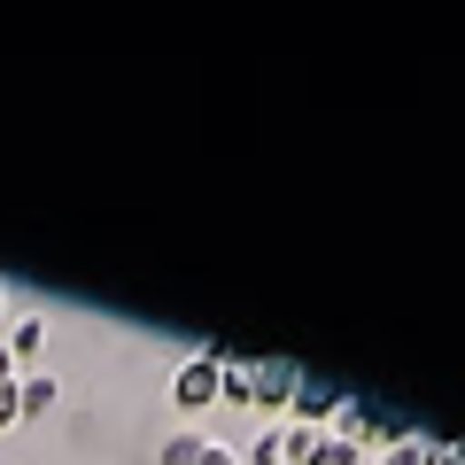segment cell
Returning a JSON list of instances; mask_svg holds the SVG:
<instances>
[{"mask_svg": "<svg viewBox=\"0 0 465 465\" xmlns=\"http://www.w3.org/2000/svg\"><path fill=\"white\" fill-rule=\"evenodd\" d=\"M171 411H179V419L217 411V357H210V349H194V357L171 365Z\"/></svg>", "mask_w": 465, "mask_h": 465, "instance_id": "cell-1", "label": "cell"}, {"mask_svg": "<svg viewBox=\"0 0 465 465\" xmlns=\"http://www.w3.org/2000/svg\"><path fill=\"white\" fill-rule=\"evenodd\" d=\"M333 434H341V442H357V450H396V442H403V427H396V419H388L381 403H357V396L341 403Z\"/></svg>", "mask_w": 465, "mask_h": 465, "instance_id": "cell-2", "label": "cell"}, {"mask_svg": "<svg viewBox=\"0 0 465 465\" xmlns=\"http://www.w3.org/2000/svg\"><path fill=\"white\" fill-rule=\"evenodd\" d=\"M341 403H349V388H333L326 372H302L287 419H295V427H333V419H341Z\"/></svg>", "mask_w": 465, "mask_h": 465, "instance_id": "cell-3", "label": "cell"}, {"mask_svg": "<svg viewBox=\"0 0 465 465\" xmlns=\"http://www.w3.org/2000/svg\"><path fill=\"white\" fill-rule=\"evenodd\" d=\"M0 341H8V365H16V381H24V372H39V357H47V318H39V311L16 318Z\"/></svg>", "mask_w": 465, "mask_h": 465, "instance_id": "cell-4", "label": "cell"}, {"mask_svg": "<svg viewBox=\"0 0 465 465\" xmlns=\"http://www.w3.org/2000/svg\"><path fill=\"white\" fill-rule=\"evenodd\" d=\"M295 381H302L295 365H256V396H249V411H287V403H295Z\"/></svg>", "mask_w": 465, "mask_h": 465, "instance_id": "cell-5", "label": "cell"}, {"mask_svg": "<svg viewBox=\"0 0 465 465\" xmlns=\"http://www.w3.org/2000/svg\"><path fill=\"white\" fill-rule=\"evenodd\" d=\"M54 396H63V381H54V372H24V381H16L24 419H47V411H54Z\"/></svg>", "mask_w": 465, "mask_h": 465, "instance_id": "cell-6", "label": "cell"}, {"mask_svg": "<svg viewBox=\"0 0 465 465\" xmlns=\"http://www.w3.org/2000/svg\"><path fill=\"white\" fill-rule=\"evenodd\" d=\"M318 442H326L318 427H280V458H287V465H311V458H318Z\"/></svg>", "mask_w": 465, "mask_h": 465, "instance_id": "cell-7", "label": "cell"}, {"mask_svg": "<svg viewBox=\"0 0 465 465\" xmlns=\"http://www.w3.org/2000/svg\"><path fill=\"white\" fill-rule=\"evenodd\" d=\"M311 465H372V458H365V450H357V442H341V434H326Z\"/></svg>", "mask_w": 465, "mask_h": 465, "instance_id": "cell-8", "label": "cell"}, {"mask_svg": "<svg viewBox=\"0 0 465 465\" xmlns=\"http://www.w3.org/2000/svg\"><path fill=\"white\" fill-rule=\"evenodd\" d=\"M372 465H427V434H403L396 450H381Z\"/></svg>", "mask_w": 465, "mask_h": 465, "instance_id": "cell-9", "label": "cell"}, {"mask_svg": "<svg viewBox=\"0 0 465 465\" xmlns=\"http://www.w3.org/2000/svg\"><path fill=\"white\" fill-rule=\"evenodd\" d=\"M194 458H202V434H194V427H179V434L163 442V465H194Z\"/></svg>", "mask_w": 465, "mask_h": 465, "instance_id": "cell-10", "label": "cell"}, {"mask_svg": "<svg viewBox=\"0 0 465 465\" xmlns=\"http://www.w3.org/2000/svg\"><path fill=\"white\" fill-rule=\"evenodd\" d=\"M241 465H287V458H280V427H264V434H256V442H249V458H241Z\"/></svg>", "mask_w": 465, "mask_h": 465, "instance_id": "cell-11", "label": "cell"}, {"mask_svg": "<svg viewBox=\"0 0 465 465\" xmlns=\"http://www.w3.org/2000/svg\"><path fill=\"white\" fill-rule=\"evenodd\" d=\"M427 465H465V442H427Z\"/></svg>", "mask_w": 465, "mask_h": 465, "instance_id": "cell-12", "label": "cell"}, {"mask_svg": "<svg viewBox=\"0 0 465 465\" xmlns=\"http://www.w3.org/2000/svg\"><path fill=\"white\" fill-rule=\"evenodd\" d=\"M194 465H241V450H225V442H202V458Z\"/></svg>", "mask_w": 465, "mask_h": 465, "instance_id": "cell-13", "label": "cell"}, {"mask_svg": "<svg viewBox=\"0 0 465 465\" xmlns=\"http://www.w3.org/2000/svg\"><path fill=\"white\" fill-rule=\"evenodd\" d=\"M0 381H16V365H8V341H0Z\"/></svg>", "mask_w": 465, "mask_h": 465, "instance_id": "cell-14", "label": "cell"}, {"mask_svg": "<svg viewBox=\"0 0 465 465\" xmlns=\"http://www.w3.org/2000/svg\"><path fill=\"white\" fill-rule=\"evenodd\" d=\"M0 311H8V280H0Z\"/></svg>", "mask_w": 465, "mask_h": 465, "instance_id": "cell-15", "label": "cell"}]
</instances>
